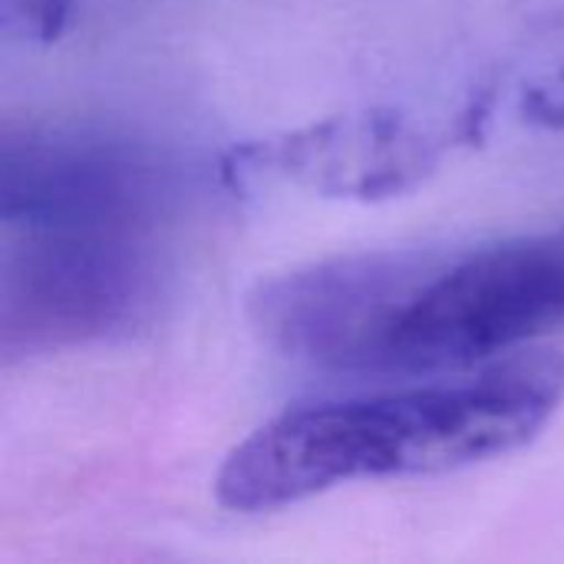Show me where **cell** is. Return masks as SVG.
Here are the masks:
<instances>
[{
	"instance_id": "1",
	"label": "cell",
	"mask_w": 564,
	"mask_h": 564,
	"mask_svg": "<svg viewBox=\"0 0 564 564\" xmlns=\"http://www.w3.org/2000/svg\"><path fill=\"white\" fill-rule=\"evenodd\" d=\"M248 317L281 357L340 377L463 373L564 327V225L466 248H383L261 281Z\"/></svg>"
},
{
	"instance_id": "2",
	"label": "cell",
	"mask_w": 564,
	"mask_h": 564,
	"mask_svg": "<svg viewBox=\"0 0 564 564\" xmlns=\"http://www.w3.org/2000/svg\"><path fill=\"white\" fill-rule=\"evenodd\" d=\"M564 400V354L522 347L463 377L278 413L221 463L228 512H274L360 479L456 473L532 443Z\"/></svg>"
},
{
	"instance_id": "3",
	"label": "cell",
	"mask_w": 564,
	"mask_h": 564,
	"mask_svg": "<svg viewBox=\"0 0 564 564\" xmlns=\"http://www.w3.org/2000/svg\"><path fill=\"white\" fill-rule=\"evenodd\" d=\"M162 281L142 231H10L0 274L3 364L132 337L155 317Z\"/></svg>"
},
{
	"instance_id": "4",
	"label": "cell",
	"mask_w": 564,
	"mask_h": 564,
	"mask_svg": "<svg viewBox=\"0 0 564 564\" xmlns=\"http://www.w3.org/2000/svg\"><path fill=\"white\" fill-rule=\"evenodd\" d=\"M175 169L152 149L99 132L3 126L7 231H142L172 208Z\"/></svg>"
},
{
	"instance_id": "5",
	"label": "cell",
	"mask_w": 564,
	"mask_h": 564,
	"mask_svg": "<svg viewBox=\"0 0 564 564\" xmlns=\"http://www.w3.org/2000/svg\"><path fill=\"white\" fill-rule=\"evenodd\" d=\"M489 112L492 96H473L443 126H430L393 106L337 112L301 129L235 145L221 175L228 182L261 175L327 198L380 202L430 182L449 149L479 142Z\"/></svg>"
},
{
	"instance_id": "6",
	"label": "cell",
	"mask_w": 564,
	"mask_h": 564,
	"mask_svg": "<svg viewBox=\"0 0 564 564\" xmlns=\"http://www.w3.org/2000/svg\"><path fill=\"white\" fill-rule=\"evenodd\" d=\"M73 17V0H0V26L7 40L56 43Z\"/></svg>"
},
{
	"instance_id": "7",
	"label": "cell",
	"mask_w": 564,
	"mask_h": 564,
	"mask_svg": "<svg viewBox=\"0 0 564 564\" xmlns=\"http://www.w3.org/2000/svg\"><path fill=\"white\" fill-rule=\"evenodd\" d=\"M522 116L525 122L539 126V129H552V132H562L564 129V63L535 79L525 96H522Z\"/></svg>"
}]
</instances>
